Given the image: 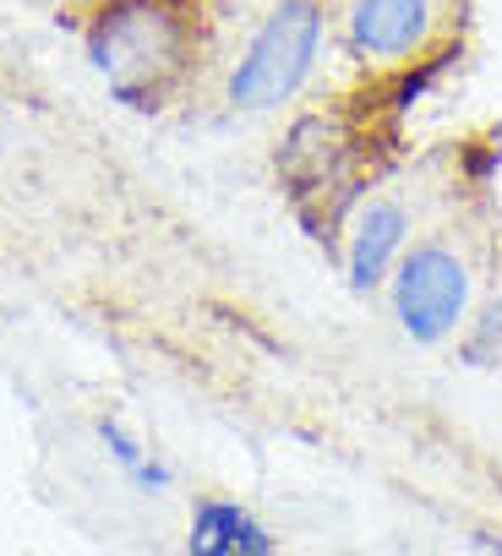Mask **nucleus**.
Listing matches in <instances>:
<instances>
[{"mask_svg":"<svg viewBox=\"0 0 502 556\" xmlns=\"http://www.w3.org/2000/svg\"><path fill=\"white\" fill-rule=\"evenodd\" d=\"M334 50L372 93H410L453 61L469 0H328Z\"/></svg>","mask_w":502,"mask_h":556,"instance_id":"1","label":"nucleus"},{"mask_svg":"<svg viewBox=\"0 0 502 556\" xmlns=\"http://www.w3.org/2000/svg\"><path fill=\"white\" fill-rule=\"evenodd\" d=\"M328 50H334L328 0H268L246 45L224 66V104L235 115H274L301 104Z\"/></svg>","mask_w":502,"mask_h":556,"instance_id":"2","label":"nucleus"},{"mask_svg":"<svg viewBox=\"0 0 502 556\" xmlns=\"http://www.w3.org/2000/svg\"><path fill=\"white\" fill-rule=\"evenodd\" d=\"M197 23L180 0H110L88 28V61L131 110H159L186 77Z\"/></svg>","mask_w":502,"mask_h":556,"instance_id":"3","label":"nucleus"},{"mask_svg":"<svg viewBox=\"0 0 502 556\" xmlns=\"http://www.w3.org/2000/svg\"><path fill=\"white\" fill-rule=\"evenodd\" d=\"M469 301H475V267L448 235L415 240L388 278V306L399 333L426 350L448 344L469 323Z\"/></svg>","mask_w":502,"mask_h":556,"instance_id":"4","label":"nucleus"},{"mask_svg":"<svg viewBox=\"0 0 502 556\" xmlns=\"http://www.w3.org/2000/svg\"><path fill=\"white\" fill-rule=\"evenodd\" d=\"M344 278L355 295H372L382 290L399 256L410 251V235H415V207L393 191H366L350 218H344Z\"/></svg>","mask_w":502,"mask_h":556,"instance_id":"5","label":"nucleus"},{"mask_svg":"<svg viewBox=\"0 0 502 556\" xmlns=\"http://www.w3.org/2000/svg\"><path fill=\"white\" fill-rule=\"evenodd\" d=\"M186 556H274V534H268V523L258 513L240 507V502L197 496Z\"/></svg>","mask_w":502,"mask_h":556,"instance_id":"6","label":"nucleus"},{"mask_svg":"<svg viewBox=\"0 0 502 556\" xmlns=\"http://www.w3.org/2000/svg\"><path fill=\"white\" fill-rule=\"evenodd\" d=\"M99 437H104L110 458L131 475V485H137V491H164V485L175 480V475H170L159 458H148V447H142V442H137V437H131V431H126L115 415H110V420H99Z\"/></svg>","mask_w":502,"mask_h":556,"instance_id":"7","label":"nucleus"},{"mask_svg":"<svg viewBox=\"0 0 502 556\" xmlns=\"http://www.w3.org/2000/svg\"><path fill=\"white\" fill-rule=\"evenodd\" d=\"M464 361H475V366H502V295L475 317V333H469V344H464Z\"/></svg>","mask_w":502,"mask_h":556,"instance_id":"8","label":"nucleus"},{"mask_svg":"<svg viewBox=\"0 0 502 556\" xmlns=\"http://www.w3.org/2000/svg\"><path fill=\"white\" fill-rule=\"evenodd\" d=\"M475 540H480V545H486V551H491V556H502V534H491V529H480V534H475Z\"/></svg>","mask_w":502,"mask_h":556,"instance_id":"9","label":"nucleus"}]
</instances>
